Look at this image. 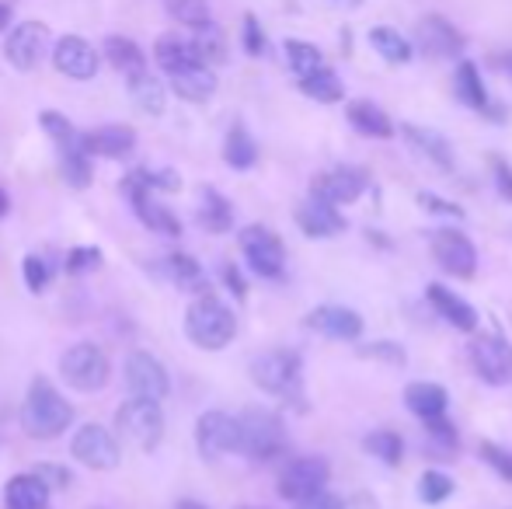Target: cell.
I'll return each instance as SVG.
<instances>
[{
	"mask_svg": "<svg viewBox=\"0 0 512 509\" xmlns=\"http://www.w3.org/2000/svg\"><path fill=\"white\" fill-rule=\"evenodd\" d=\"M70 422H74L70 401L46 377H35L28 384L25 405H21V426H25V433L32 440H56L60 433H67Z\"/></svg>",
	"mask_w": 512,
	"mask_h": 509,
	"instance_id": "cell-1",
	"label": "cell"
},
{
	"mask_svg": "<svg viewBox=\"0 0 512 509\" xmlns=\"http://www.w3.org/2000/svg\"><path fill=\"white\" fill-rule=\"evenodd\" d=\"M185 335H189L199 349L216 353V349L230 346V339L237 335V318L220 297L199 293L189 304V311H185Z\"/></svg>",
	"mask_w": 512,
	"mask_h": 509,
	"instance_id": "cell-2",
	"label": "cell"
},
{
	"mask_svg": "<svg viewBox=\"0 0 512 509\" xmlns=\"http://www.w3.org/2000/svg\"><path fill=\"white\" fill-rule=\"evenodd\" d=\"M115 429L126 443H133L136 450H154L164 436V412L161 401L154 398H129L126 405L115 412Z\"/></svg>",
	"mask_w": 512,
	"mask_h": 509,
	"instance_id": "cell-3",
	"label": "cell"
},
{
	"mask_svg": "<svg viewBox=\"0 0 512 509\" xmlns=\"http://www.w3.org/2000/svg\"><path fill=\"white\" fill-rule=\"evenodd\" d=\"M60 377L63 384H70L74 391H102L112 377V367H108V356L102 346L95 342H77L67 353L60 356Z\"/></svg>",
	"mask_w": 512,
	"mask_h": 509,
	"instance_id": "cell-4",
	"label": "cell"
},
{
	"mask_svg": "<svg viewBox=\"0 0 512 509\" xmlns=\"http://www.w3.org/2000/svg\"><path fill=\"white\" fill-rule=\"evenodd\" d=\"M237 419H241V450L237 454L251 457V461H272L286 447V429L276 412L248 408Z\"/></svg>",
	"mask_w": 512,
	"mask_h": 509,
	"instance_id": "cell-5",
	"label": "cell"
},
{
	"mask_svg": "<svg viewBox=\"0 0 512 509\" xmlns=\"http://www.w3.org/2000/svg\"><path fill=\"white\" fill-rule=\"evenodd\" d=\"M251 381L265 394L293 398L300 391V356L293 349H269L251 360Z\"/></svg>",
	"mask_w": 512,
	"mask_h": 509,
	"instance_id": "cell-6",
	"label": "cell"
},
{
	"mask_svg": "<svg viewBox=\"0 0 512 509\" xmlns=\"http://www.w3.org/2000/svg\"><path fill=\"white\" fill-rule=\"evenodd\" d=\"M53 35H49V25L42 21H18L11 25L4 39V60L11 63L14 70H35L49 53H53Z\"/></svg>",
	"mask_w": 512,
	"mask_h": 509,
	"instance_id": "cell-7",
	"label": "cell"
},
{
	"mask_svg": "<svg viewBox=\"0 0 512 509\" xmlns=\"http://www.w3.org/2000/svg\"><path fill=\"white\" fill-rule=\"evenodd\" d=\"M70 454L77 457V464H84L91 471H112L122 461L119 440L98 422H88V426L77 429L74 440H70Z\"/></svg>",
	"mask_w": 512,
	"mask_h": 509,
	"instance_id": "cell-8",
	"label": "cell"
},
{
	"mask_svg": "<svg viewBox=\"0 0 512 509\" xmlns=\"http://www.w3.org/2000/svg\"><path fill=\"white\" fill-rule=\"evenodd\" d=\"M241 252L248 258V265L265 279H279L286 269V248L279 241L276 231L262 224H251L241 231Z\"/></svg>",
	"mask_w": 512,
	"mask_h": 509,
	"instance_id": "cell-9",
	"label": "cell"
},
{
	"mask_svg": "<svg viewBox=\"0 0 512 509\" xmlns=\"http://www.w3.org/2000/svg\"><path fill=\"white\" fill-rule=\"evenodd\" d=\"M196 447L206 461L241 450V419L227 412H203L196 422Z\"/></svg>",
	"mask_w": 512,
	"mask_h": 509,
	"instance_id": "cell-10",
	"label": "cell"
},
{
	"mask_svg": "<svg viewBox=\"0 0 512 509\" xmlns=\"http://www.w3.org/2000/svg\"><path fill=\"white\" fill-rule=\"evenodd\" d=\"M328 461L324 457H297L283 468L279 475V496L290 499V503H300V499H310L317 492H324L328 485Z\"/></svg>",
	"mask_w": 512,
	"mask_h": 509,
	"instance_id": "cell-11",
	"label": "cell"
},
{
	"mask_svg": "<svg viewBox=\"0 0 512 509\" xmlns=\"http://www.w3.org/2000/svg\"><path fill=\"white\" fill-rule=\"evenodd\" d=\"M53 67L70 81H91L102 67V53L81 35H63L53 46Z\"/></svg>",
	"mask_w": 512,
	"mask_h": 509,
	"instance_id": "cell-12",
	"label": "cell"
},
{
	"mask_svg": "<svg viewBox=\"0 0 512 509\" xmlns=\"http://www.w3.org/2000/svg\"><path fill=\"white\" fill-rule=\"evenodd\" d=\"M122 189H126V196H129V203H133L136 217H140L143 224L150 227V231L164 234V238H178V234H182V224H178V217L168 210V206H161L154 196H150V189H147V182L140 178V171H136V175H129Z\"/></svg>",
	"mask_w": 512,
	"mask_h": 509,
	"instance_id": "cell-13",
	"label": "cell"
},
{
	"mask_svg": "<svg viewBox=\"0 0 512 509\" xmlns=\"http://www.w3.org/2000/svg\"><path fill=\"white\" fill-rule=\"evenodd\" d=\"M126 387L136 398H154L164 401L171 394V377L161 360L150 353H129L126 356Z\"/></svg>",
	"mask_w": 512,
	"mask_h": 509,
	"instance_id": "cell-14",
	"label": "cell"
},
{
	"mask_svg": "<svg viewBox=\"0 0 512 509\" xmlns=\"http://www.w3.org/2000/svg\"><path fill=\"white\" fill-rule=\"evenodd\" d=\"M471 363L481 381L488 384H512V346L499 335H481L471 342Z\"/></svg>",
	"mask_w": 512,
	"mask_h": 509,
	"instance_id": "cell-15",
	"label": "cell"
},
{
	"mask_svg": "<svg viewBox=\"0 0 512 509\" xmlns=\"http://www.w3.org/2000/svg\"><path fill=\"white\" fill-rule=\"evenodd\" d=\"M432 258H436L450 276H460V279L474 276V269H478V252H474L471 238L453 231V227H443V231L432 234Z\"/></svg>",
	"mask_w": 512,
	"mask_h": 509,
	"instance_id": "cell-16",
	"label": "cell"
},
{
	"mask_svg": "<svg viewBox=\"0 0 512 509\" xmlns=\"http://www.w3.org/2000/svg\"><path fill=\"white\" fill-rule=\"evenodd\" d=\"M366 171L363 168H335V171H324L310 182V196L324 199V203H356L359 196L366 192Z\"/></svg>",
	"mask_w": 512,
	"mask_h": 509,
	"instance_id": "cell-17",
	"label": "cell"
},
{
	"mask_svg": "<svg viewBox=\"0 0 512 509\" xmlns=\"http://www.w3.org/2000/svg\"><path fill=\"white\" fill-rule=\"evenodd\" d=\"M307 325L314 332L328 335V339H338V342H352L363 335V318H359L352 307H338V304H324L317 311L307 314Z\"/></svg>",
	"mask_w": 512,
	"mask_h": 509,
	"instance_id": "cell-18",
	"label": "cell"
},
{
	"mask_svg": "<svg viewBox=\"0 0 512 509\" xmlns=\"http://www.w3.org/2000/svg\"><path fill=\"white\" fill-rule=\"evenodd\" d=\"M81 147L88 150L91 157L122 161V157L133 154L136 133L129 126H102V129H91V133H81Z\"/></svg>",
	"mask_w": 512,
	"mask_h": 509,
	"instance_id": "cell-19",
	"label": "cell"
},
{
	"mask_svg": "<svg viewBox=\"0 0 512 509\" xmlns=\"http://www.w3.org/2000/svg\"><path fill=\"white\" fill-rule=\"evenodd\" d=\"M297 224L307 238H335V234L345 231V217L335 210V203H324V199L314 196L297 210Z\"/></svg>",
	"mask_w": 512,
	"mask_h": 509,
	"instance_id": "cell-20",
	"label": "cell"
},
{
	"mask_svg": "<svg viewBox=\"0 0 512 509\" xmlns=\"http://www.w3.org/2000/svg\"><path fill=\"white\" fill-rule=\"evenodd\" d=\"M418 42H422L425 53L439 56V60H446V56H457L460 49H464V39H460V32L446 18H439V14H429V18H422V25H418Z\"/></svg>",
	"mask_w": 512,
	"mask_h": 509,
	"instance_id": "cell-21",
	"label": "cell"
},
{
	"mask_svg": "<svg viewBox=\"0 0 512 509\" xmlns=\"http://www.w3.org/2000/svg\"><path fill=\"white\" fill-rule=\"evenodd\" d=\"M425 297H429V304L436 307L439 318L450 321L453 328H460V332H474V328H478V311H474L464 297H457L453 290L432 283L429 290H425Z\"/></svg>",
	"mask_w": 512,
	"mask_h": 509,
	"instance_id": "cell-22",
	"label": "cell"
},
{
	"mask_svg": "<svg viewBox=\"0 0 512 509\" xmlns=\"http://www.w3.org/2000/svg\"><path fill=\"white\" fill-rule=\"evenodd\" d=\"M171 91H175L182 102H209L216 91V74L206 67V63H196V67H185L178 74H168Z\"/></svg>",
	"mask_w": 512,
	"mask_h": 509,
	"instance_id": "cell-23",
	"label": "cell"
},
{
	"mask_svg": "<svg viewBox=\"0 0 512 509\" xmlns=\"http://www.w3.org/2000/svg\"><path fill=\"white\" fill-rule=\"evenodd\" d=\"M4 506L7 509H49V485L39 475H14L4 485Z\"/></svg>",
	"mask_w": 512,
	"mask_h": 509,
	"instance_id": "cell-24",
	"label": "cell"
},
{
	"mask_svg": "<svg viewBox=\"0 0 512 509\" xmlns=\"http://www.w3.org/2000/svg\"><path fill=\"white\" fill-rule=\"evenodd\" d=\"M154 56H157V67H161L164 74H178V70L203 63L196 53V46H192V39H182V35H161L154 46Z\"/></svg>",
	"mask_w": 512,
	"mask_h": 509,
	"instance_id": "cell-25",
	"label": "cell"
},
{
	"mask_svg": "<svg viewBox=\"0 0 512 509\" xmlns=\"http://www.w3.org/2000/svg\"><path fill=\"white\" fill-rule=\"evenodd\" d=\"M446 391L439 384H429V381H415L405 387V405L411 408V412L418 415L422 422L429 419H443L446 412Z\"/></svg>",
	"mask_w": 512,
	"mask_h": 509,
	"instance_id": "cell-26",
	"label": "cell"
},
{
	"mask_svg": "<svg viewBox=\"0 0 512 509\" xmlns=\"http://www.w3.org/2000/svg\"><path fill=\"white\" fill-rule=\"evenodd\" d=\"M126 88L129 98L140 105L147 116H161L164 105H168V95H164V84L161 77H154L150 70H140V74H129L126 77Z\"/></svg>",
	"mask_w": 512,
	"mask_h": 509,
	"instance_id": "cell-27",
	"label": "cell"
},
{
	"mask_svg": "<svg viewBox=\"0 0 512 509\" xmlns=\"http://www.w3.org/2000/svg\"><path fill=\"white\" fill-rule=\"evenodd\" d=\"M102 53H105V60L112 63L119 74H126V77L147 70V56H143V49L136 46L133 39H126V35H108Z\"/></svg>",
	"mask_w": 512,
	"mask_h": 509,
	"instance_id": "cell-28",
	"label": "cell"
},
{
	"mask_svg": "<svg viewBox=\"0 0 512 509\" xmlns=\"http://www.w3.org/2000/svg\"><path fill=\"white\" fill-rule=\"evenodd\" d=\"M349 123L356 126L363 136H373V140H387V136H394V123L387 119V112L377 109L373 102H352L349 105Z\"/></svg>",
	"mask_w": 512,
	"mask_h": 509,
	"instance_id": "cell-29",
	"label": "cell"
},
{
	"mask_svg": "<svg viewBox=\"0 0 512 509\" xmlns=\"http://www.w3.org/2000/svg\"><path fill=\"white\" fill-rule=\"evenodd\" d=\"M199 224H203L209 234H223L234 224V210H230V203L216 189L199 192Z\"/></svg>",
	"mask_w": 512,
	"mask_h": 509,
	"instance_id": "cell-30",
	"label": "cell"
},
{
	"mask_svg": "<svg viewBox=\"0 0 512 509\" xmlns=\"http://www.w3.org/2000/svg\"><path fill=\"white\" fill-rule=\"evenodd\" d=\"M405 136H408V143L418 150V154H425L429 161H436L443 171L453 168V150L439 133H432V129H418V126H405Z\"/></svg>",
	"mask_w": 512,
	"mask_h": 509,
	"instance_id": "cell-31",
	"label": "cell"
},
{
	"mask_svg": "<svg viewBox=\"0 0 512 509\" xmlns=\"http://www.w3.org/2000/svg\"><path fill=\"white\" fill-rule=\"evenodd\" d=\"M223 161H227L230 168H237V171H248L251 164L258 161V147H255V140H251V133L244 126H234L227 133V143H223Z\"/></svg>",
	"mask_w": 512,
	"mask_h": 509,
	"instance_id": "cell-32",
	"label": "cell"
},
{
	"mask_svg": "<svg viewBox=\"0 0 512 509\" xmlns=\"http://www.w3.org/2000/svg\"><path fill=\"white\" fill-rule=\"evenodd\" d=\"M300 91H304L307 98H314V102H324V105H331V102H342V95H345V88H342V81H338V74L335 70H317V74H307V77H300Z\"/></svg>",
	"mask_w": 512,
	"mask_h": 509,
	"instance_id": "cell-33",
	"label": "cell"
},
{
	"mask_svg": "<svg viewBox=\"0 0 512 509\" xmlns=\"http://www.w3.org/2000/svg\"><path fill=\"white\" fill-rule=\"evenodd\" d=\"M164 272H168L171 283L182 286V290H196V293L206 290V276L192 255H168L164 258Z\"/></svg>",
	"mask_w": 512,
	"mask_h": 509,
	"instance_id": "cell-34",
	"label": "cell"
},
{
	"mask_svg": "<svg viewBox=\"0 0 512 509\" xmlns=\"http://www.w3.org/2000/svg\"><path fill=\"white\" fill-rule=\"evenodd\" d=\"M425 454H432L436 461H453L457 457V433L450 422L429 419L425 422Z\"/></svg>",
	"mask_w": 512,
	"mask_h": 509,
	"instance_id": "cell-35",
	"label": "cell"
},
{
	"mask_svg": "<svg viewBox=\"0 0 512 509\" xmlns=\"http://www.w3.org/2000/svg\"><path fill=\"white\" fill-rule=\"evenodd\" d=\"M453 88H457V98L471 109H488V91L481 84V74L474 63H460L457 77H453Z\"/></svg>",
	"mask_w": 512,
	"mask_h": 509,
	"instance_id": "cell-36",
	"label": "cell"
},
{
	"mask_svg": "<svg viewBox=\"0 0 512 509\" xmlns=\"http://www.w3.org/2000/svg\"><path fill=\"white\" fill-rule=\"evenodd\" d=\"M164 7H168L171 18H175L178 25L189 28V32L213 25V14H209V0H164Z\"/></svg>",
	"mask_w": 512,
	"mask_h": 509,
	"instance_id": "cell-37",
	"label": "cell"
},
{
	"mask_svg": "<svg viewBox=\"0 0 512 509\" xmlns=\"http://www.w3.org/2000/svg\"><path fill=\"white\" fill-rule=\"evenodd\" d=\"M370 46L377 49L387 63H408L411 60V42L401 32H394V28H373Z\"/></svg>",
	"mask_w": 512,
	"mask_h": 509,
	"instance_id": "cell-38",
	"label": "cell"
},
{
	"mask_svg": "<svg viewBox=\"0 0 512 509\" xmlns=\"http://www.w3.org/2000/svg\"><path fill=\"white\" fill-rule=\"evenodd\" d=\"M88 150L84 147H67L60 150V168H63V178H67L74 189H88L91 185V161H88Z\"/></svg>",
	"mask_w": 512,
	"mask_h": 509,
	"instance_id": "cell-39",
	"label": "cell"
},
{
	"mask_svg": "<svg viewBox=\"0 0 512 509\" xmlns=\"http://www.w3.org/2000/svg\"><path fill=\"white\" fill-rule=\"evenodd\" d=\"M286 60H290V67H293V74H297V77H307V74H317V70H324L321 49L310 46V42H300V39L286 42Z\"/></svg>",
	"mask_w": 512,
	"mask_h": 509,
	"instance_id": "cell-40",
	"label": "cell"
},
{
	"mask_svg": "<svg viewBox=\"0 0 512 509\" xmlns=\"http://www.w3.org/2000/svg\"><path fill=\"white\" fill-rule=\"evenodd\" d=\"M192 46H196L199 60L203 63H223L227 60V39L216 25H206V28H196L192 32Z\"/></svg>",
	"mask_w": 512,
	"mask_h": 509,
	"instance_id": "cell-41",
	"label": "cell"
},
{
	"mask_svg": "<svg viewBox=\"0 0 512 509\" xmlns=\"http://www.w3.org/2000/svg\"><path fill=\"white\" fill-rule=\"evenodd\" d=\"M363 447L370 450L373 457H380L384 464H398L401 454H405V443H401V436L391 433V429H377V433H370L363 440Z\"/></svg>",
	"mask_w": 512,
	"mask_h": 509,
	"instance_id": "cell-42",
	"label": "cell"
},
{
	"mask_svg": "<svg viewBox=\"0 0 512 509\" xmlns=\"http://www.w3.org/2000/svg\"><path fill=\"white\" fill-rule=\"evenodd\" d=\"M42 129H46L49 136L56 140V147L67 150V147H81V133H77L74 126H70L67 116H60V112H42L39 116Z\"/></svg>",
	"mask_w": 512,
	"mask_h": 509,
	"instance_id": "cell-43",
	"label": "cell"
},
{
	"mask_svg": "<svg viewBox=\"0 0 512 509\" xmlns=\"http://www.w3.org/2000/svg\"><path fill=\"white\" fill-rule=\"evenodd\" d=\"M453 496V478L443 475V471H425L422 482H418V499L422 503H443V499Z\"/></svg>",
	"mask_w": 512,
	"mask_h": 509,
	"instance_id": "cell-44",
	"label": "cell"
},
{
	"mask_svg": "<svg viewBox=\"0 0 512 509\" xmlns=\"http://www.w3.org/2000/svg\"><path fill=\"white\" fill-rule=\"evenodd\" d=\"M21 272H25V283H28V290L32 293H42L46 290V283H49V262H42L39 255H28L25 262H21Z\"/></svg>",
	"mask_w": 512,
	"mask_h": 509,
	"instance_id": "cell-45",
	"label": "cell"
},
{
	"mask_svg": "<svg viewBox=\"0 0 512 509\" xmlns=\"http://www.w3.org/2000/svg\"><path fill=\"white\" fill-rule=\"evenodd\" d=\"M359 356H366V360H384L391 363V367H405V349L394 346V342H370L366 349H359Z\"/></svg>",
	"mask_w": 512,
	"mask_h": 509,
	"instance_id": "cell-46",
	"label": "cell"
},
{
	"mask_svg": "<svg viewBox=\"0 0 512 509\" xmlns=\"http://www.w3.org/2000/svg\"><path fill=\"white\" fill-rule=\"evenodd\" d=\"M102 265V252L98 248H74L67 255V272L70 276H84V272H95Z\"/></svg>",
	"mask_w": 512,
	"mask_h": 509,
	"instance_id": "cell-47",
	"label": "cell"
},
{
	"mask_svg": "<svg viewBox=\"0 0 512 509\" xmlns=\"http://www.w3.org/2000/svg\"><path fill=\"white\" fill-rule=\"evenodd\" d=\"M241 39H244V53H251V56H262L265 53V32H262V25H258L255 14H244Z\"/></svg>",
	"mask_w": 512,
	"mask_h": 509,
	"instance_id": "cell-48",
	"label": "cell"
},
{
	"mask_svg": "<svg viewBox=\"0 0 512 509\" xmlns=\"http://www.w3.org/2000/svg\"><path fill=\"white\" fill-rule=\"evenodd\" d=\"M481 457H485L488 464H492L495 471H499L502 478H512V457L509 454H502L495 443H481Z\"/></svg>",
	"mask_w": 512,
	"mask_h": 509,
	"instance_id": "cell-49",
	"label": "cell"
},
{
	"mask_svg": "<svg viewBox=\"0 0 512 509\" xmlns=\"http://www.w3.org/2000/svg\"><path fill=\"white\" fill-rule=\"evenodd\" d=\"M35 475H39L49 489H67V485H70V471L56 468V464H39V468H35Z\"/></svg>",
	"mask_w": 512,
	"mask_h": 509,
	"instance_id": "cell-50",
	"label": "cell"
},
{
	"mask_svg": "<svg viewBox=\"0 0 512 509\" xmlns=\"http://www.w3.org/2000/svg\"><path fill=\"white\" fill-rule=\"evenodd\" d=\"M297 509H345V503L338 496H331V492H317L310 499H300Z\"/></svg>",
	"mask_w": 512,
	"mask_h": 509,
	"instance_id": "cell-51",
	"label": "cell"
},
{
	"mask_svg": "<svg viewBox=\"0 0 512 509\" xmlns=\"http://www.w3.org/2000/svg\"><path fill=\"white\" fill-rule=\"evenodd\" d=\"M418 203L429 206V210H436V213H446V217H457V220L464 217V210H460V206H450L446 199L432 196V192H422V196H418Z\"/></svg>",
	"mask_w": 512,
	"mask_h": 509,
	"instance_id": "cell-52",
	"label": "cell"
},
{
	"mask_svg": "<svg viewBox=\"0 0 512 509\" xmlns=\"http://www.w3.org/2000/svg\"><path fill=\"white\" fill-rule=\"evenodd\" d=\"M495 182H499V192L506 199H512V168L506 161H499V157H495Z\"/></svg>",
	"mask_w": 512,
	"mask_h": 509,
	"instance_id": "cell-53",
	"label": "cell"
},
{
	"mask_svg": "<svg viewBox=\"0 0 512 509\" xmlns=\"http://www.w3.org/2000/svg\"><path fill=\"white\" fill-rule=\"evenodd\" d=\"M223 276H227V283L234 286L237 297H244V283H241V276H237V269H230V265H227V269H223Z\"/></svg>",
	"mask_w": 512,
	"mask_h": 509,
	"instance_id": "cell-54",
	"label": "cell"
},
{
	"mask_svg": "<svg viewBox=\"0 0 512 509\" xmlns=\"http://www.w3.org/2000/svg\"><path fill=\"white\" fill-rule=\"evenodd\" d=\"M14 14H11V4H0V32H11L7 25H14Z\"/></svg>",
	"mask_w": 512,
	"mask_h": 509,
	"instance_id": "cell-55",
	"label": "cell"
},
{
	"mask_svg": "<svg viewBox=\"0 0 512 509\" xmlns=\"http://www.w3.org/2000/svg\"><path fill=\"white\" fill-rule=\"evenodd\" d=\"M175 509H209V506H203V503H196V499H182Z\"/></svg>",
	"mask_w": 512,
	"mask_h": 509,
	"instance_id": "cell-56",
	"label": "cell"
},
{
	"mask_svg": "<svg viewBox=\"0 0 512 509\" xmlns=\"http://www.w3.org/2000/svg\"><path fill=\"white\" fill-rule=\"evenodd\" d=\"M7 213V196H4V189H0V217Z\"/></svg>",
	"mask_w": 512,
	"mask_h": 509,
	"instance_id": "cell-57",
	"label": "cell"
},
{
	"mask_svg": "<svg viewBox=\"0 0 512 509\" xmlns=\"http://www.w3.org/2000/svg\"><path fill=\"white\" fill-rule=\"evenodd\" d=\"M237 509H262V506H237Z\"/></svg>",
	"mask_w": 512,
	"mask_h": 509,
	"instance_id": "cell-58",
	"label": "cell"
}]
</instances>
